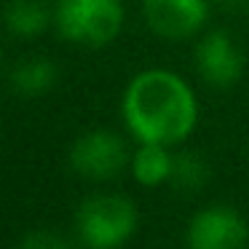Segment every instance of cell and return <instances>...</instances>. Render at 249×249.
<instances>
[{"instance_id":"cell-1","label":"cell","mask_w":249,"mask_h":249,"mask_svg":"<svg viewBox=\"0 0 249 249\" xmlns=\"http://www.w3.org/2000/svg\"><path fill=\"white\" fill-rule=\"evenodd\" d=\"M124 121L137 142L179 145L198 124V99L177 72L150 67L137 72L124 91Z\"/></svg>"},{"instance_id":"cell-2","label":"cell","mask_w":249,"mask_h":249,"mask_svg":"<svg viewBox=\"0 0 249 249\" xmlns=\"http://www.w3.org/2000/svg\"><path fill=\"white\" fill-rule=\"evenodd\" d=\"M140 225L134 201L118 193L89 196L75 214L78 238L86 249H121Z\"/></svg>"},{"instance_id":"cell-3","label":"cell","mask_w":249,"mask_h":249,"mask_svg":"<svg viewBox=\"0 0 249 249\" xmlns=\"http://www.w3.org/2000/svg\"><path fill=\"white\" fill-rule=\"evenodd\" d=\"M124 0H59L54 24L65 40L86 49L113 43L124 30Z\"/></svg>"},{"instance_id":"cell-4","label":"cell","mask_w":249,"mask_h":249,"mask_svg":"<svg viewBox=\"0 0 249 249\" xmlns=\"http://www.w3.org/2000/svg\"><path fill=\"white\" fill-rule=\"evenodd\" d=\"M126 163H129L126 142L113 129L83 131L70 147V169L91 182H107L118 177Z\"/></svg>"},{"instance_id":"cell-5","label":"cell","mask_w":249,"mask_h":249,"mask_svg":"<svg viewBox=\"0 0 249 249\" xmlns=\"http://www.w3.org/2000/svg\"><path fill=\"white\" fill-rule=\"evenodd\" d=\"M249 222L236 206L214 204L201 209L188 225L190 249H247Z\"/></svg>"},{"instance_id":"cell-6","label":"cell","mask_w":249,"mask_h":249,"mask_svg":"<svg viewBox=\"0 0 249 249\" xmlns=\"http://www.w3.org/2000/svg\"><path fill=\"white\" fill-rule=\"evenodd\" d=\"M193 62L198 75L214 89H231L233 83L241 81L247 67L241 46L225 30H209L196 46Z\"/></svg>"},{"instance_id":"cell-7","label":"cell","mask_w":249,"mask_h":249,"mask_svg":"<svg viewBox=\"0 0 249 249\" xmlns=\"http://www.w3.org/2000/svg\"><path fill=\"white\" fill-rule=\"evenodd\" d=\"M142 11L156 35L182 40L204 30L209 19V0H142Z\"/></svg>"},{"instance_id":"cell-8","label":"cell","mask_w":249,"mask_h":249,"mask_svg":"<svg viewBox=\"0 0 249 249\" xmlns=\"http://www.w3.org/2000/svg\"><path fill=\"white\" fill-rule=\"evenodd\" d=\"M59 78V67L56 62L46 59V56H27L11 70V86L19 97H43L56 86Z\"/></svg>"},{"instance_id":"cell-9","label":"cell","mask_w":249,"mask_h":249,"mask_svg":"<svg viewBox=\"0 0 249 249\" xmlns=\"http://www.w3.org/2000/svg\"><path fill=\"white\" fill-rule=\"evenodd\" d=\"M54 14L49 11L43 0H11L3 11V24L8 33L22 40H33L49 30Z\"/></svg>"},{"instance_id":"cell-10","label":"cell","mask_w":249,"mask_h":249,"mask_svg":"<svg viewBox=\"0 0 249 249\" xmlns=\"http://www.w3.org/2000/svg\"><path fill=\"white\" fill-rule=\"evenodd\" d=\"M174 156L169 153L166 145H153V142H140L137 153L131 156V174L145 188H158L169 182L172 177Z\"/></svg>"},{"instance_id":"cell-11","label":"cell","mask_w":249,"mask_h":249,"mask_svg":"<svg viewBox=\"0 0 249 249\" xmlns=\"http://www.w3.org/2000/svg\"><path fill=\"white\" fill-rule=\"evenodd\" d=\"M169 182H172L177 190L196 193V190H201L206 182H209V163H206L198 153H188V150L179 153V156H174Z\"/></svg>"},{"instance_id":"cell-12","label":"cell","mask_w":249,"mask_h":249,"mask_svg":"<svg viewBox=\"0 0 249 249\" xmlns=\"http://www.w3.org/2000/svg\"><path fill=\"white\" fill-rule=\"evenodd\" d=\"M17 249H72V244L67 241V238L62 236V233L40 228V231H30V233H24Z\"/></svg>"},{"instance_id":"cell-13","label":"cell","mask_w":249,"mask_h":249,"mask_svg":"<svg viewBox=\"0 0 249 249\" xmlns=\"http://www.w3.org/2000/svg\"><path fill=\"white\" fill-rule=\"evenodd\" d=\"M228 11H247L249 8V0H220Z\"/></svg>"},{"instance_id":"cell-14","label":"cell","mask_w":249,"mask_h":249,"mask_svg":"<svg viewBox=\"0 0 249 249\" xmlns=\"http://www.w3.org/2000/svg\"><path fill=\"white\" fill-rule=\"evenodd\" d=\"M0 65H3V56H0Z\"/></svg>"}]
</instances>
